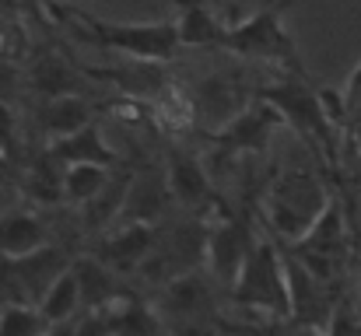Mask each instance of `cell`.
<instances>
[{"instance_id": "cell-1", "label": "cell", "mask_w": 361, "mask_h": 336, "mask_svg": "<svg viewBox=\"0 0 361 336\" xmlns=\"http://www.w3.org/2000/svg\"><path fill=\"white\" fill-rule=\"evenodd\" d=\"M256 95H263L267 102H274L281 109L288 130L312 151V158L319 161L323 172L334 175L341 168L348 123H344V99L337 88L284 74V81L256 88Z\"/></svg>"}, {"instance_id": "cell-2", "label": "cell", "mask_w": 361, "mask_h": 336, "mask_svg": "<svg viewBox=\"0 0 361 336\" xmlns=\"http://www.w3.org/2000/svg\"><path fill=\"white\" fill-rule=\"evenodd\" d=\"M63 21V28H71L81 42L102 49V53H116L126 60H147V63H172L176 53L183 49L179 39V25L176 21H102L92 14H81L74 7H53Z\"/></svg>"}, {"instance_id": "cell-3", "label": "cell", "mask_w": 361, "mask_h": 336, "mask_svg": "<svg viewBox=\"0 0 361 336\" xmlns=\"http://www.w3.org/2000/svg\"><path fill=\"white\" fill-rule=\"evenodd\" d=\"M295 0H270V4L256 7L252 14H245L235 25H225L221 53H232V56L252 60V63H270V67L284 70L288 77L316 81L312 70L302 60V49H298L295 35L284 28V11Z\"/></svg>"}, {"instance_id": "cell-4", "label": "cell", "mask_w": 361, "mask_h": 336, "mask_svg": "<svg viewBox=\"0 0 361 336\" xmlns=\"http://www.w3.org/2000/svg\"><path fill=\"white\" fill-rule=\"evenodd\" d=\"M330 200L334 197H330L319 172L288 168L267 182L263 200H259V214H263V224L274 238H281L284 245H295L319 221V214L326 211Z\"/></svg>"}, {"instance_id": "cell-5", "label": "cell", "mask_w": 361, "mask_h": 336, "mask_svg": "<svg viewBox=\"0 0 361 336\" xmlns=\"http://www.w3.org/2000/svg\"><path fill=\"white\" fill-rule=\"evenodd\" d=\"M239 309H256L270 316L291 319V291H288V259L277 252L267 231H252L249 256L242 263L239 284L228 294Z\"/></svg>"}, {"instance_id": "cell-6", "label": "cell", "mask_w": 361, "mask_h": 336, "mask_svg": "<svg viewBox=\"0 0 361 336\" xmlns=\"http://www.w3.org/2000/svg\"><path fill=\"white\" fill-rule=\"evenodd\" d=\"M252 224L235 218L232 211H221L218 221L207 224V263L204 270L211 273V280L218 284V291L232 294L239 284L242 263L249 256V242H252Z\"/></svg>"}, {"instance_id": "cell-7", "label": "cell", "mask_w": 361, "mask_h": 336, "mask_svg": "<svg viewBox=\"0 0 361 336\" xmlns=\"http://www.w3.org/2000/svg\"><path fill=\"white\" fill-rule=\"evenodd\" d=\"M281 126H288L281 109L274 102H267L263 95H252V102L228 126H221L218 133H211V144L218 151H225V154H235V158L239 154H263Z\"/></svg>"}, {"instance_id": "cell-8", "label": "cell", "mask_w": 361, "mask_h": 336, "mask_svg": "<svg viewBox=\"0 0 361 336\" xmlns=\"http://www.w3.org/2000/svg\"><path fill=\"white\" fill-rule=\"evenodd\" d=\"M214 291L218 284L211 280L207 270H193L183 273L176 280H169L165 287H158L154 309L165 316V323H186V319H204L214 312Z\"/></svg>"}, {"instance_id": "cell-9", "label": "cell", "mask_w": 361, "mask_h": 336, "mask_svg": "<svg viewBox=\"0 0 361 336\" xmlns=\"http://www.w3.org/2000/svg\"><path fill=\"white\" fill-rule=\"evenodd\" d=\"M158 235H161L158 224H116V228L102 231L95 256L102 263H109L116 273H137L147 263V256L154 252Z\"/></svg>"}, {"instance_id": "cell-10", "label": "cell", "mask_w": 361, "mask_h": 336, "mask_svg": "<svg viewBox=\"0 0 361 336\" xmlns=\"http://www.w3.org/2000/svg\"><path fill=\"white\" fill-rule=\"evenodd\" d=\"M256 88H242L239 77L232 74H211L200 81L193 106H197V119H211V133H218L221 126H228L249 102H252Z\"/></svg>"}, {"instance_id": "cell-11", "label": "cell", "mask_w": 361, "mask_h": 336, "mask_svg": "<svg viewBox=\"0 0 361 336\" xmlns=\"http://www.w3.org/2000/svg\"><path fill=\"white\" fill-rule=\"evenodd\" d=\"M172 207H176V200H172L165 168L133 172L130 189H126V204H123V214H120V224H161Z\"/></svg>"}, {"instance_id": "cell-12", "label": "cell", "mask_w": 361, "mask_h": 336, "mask_svg": "<svg viewBox=\"0 0 361 336\" xmlns=\"http://www.w3.org/2000/svg\"><path fill=\"white\" fill-rule=\"evenodd\" d=\"M46 154L56 161V165H102V168H123L120 151L106 140L102 126L92 119L88 126L67 133V137H56L46 144Z\"/></svg>"}, {"instance_id": "cell-13", "label": "cell", "mask_w": 361, "mask_h": 336, "mask_svg": "<svg viewBox=\"0 0 361 336\" xmlns=\"http://www.w3.org/2000/svg\"><path fill=\"white\" fill-rule=\"evenodd\" d=\"M165 175H169V189H172V200L186 211H204V207H221L218 197H214V186H211V175L204 168V161L190 151H172L169 161H165Z\"/></svg>"}, {"instance_id": "cell-14", "label": "cell", "mask_w": 361, "mask_h": 336, "mask_svg": "<svg viewBox=\"0 0 361 336\" xmlns=\"http://www.w3.org/2000/svg\"><path fill=\"white\" fill-rule=\"evenodd\" d=\"M326 280H319L295 252L288 256V291H291V319L302 326H316L330 316Z\"/></svg>"}, {"instance_id": "cell-15", "label": "cell", "mask_w": 361, "mask_h": 336, "mask_svg": "<svg viewBox=\"0 0 361 336\" xmlns=\"http://www.w3.org/2000/svg\"><path fill=\"white\" fill-rule=\"evenodd\" d=\"M179 7V39L183 49H218L221 53V39H225V21L214 14L211 0H172Z\"/></svg>"}, {"instance_id": "cell-16", "label": "cell", "mask_w": 361, "mask_h": 336, "mask_svg": "<svg viewBox=\"0 0 361 336\" xmlns=\"http://www.w3.org/2000/svg\"><path fill=\"white\" fill-rule=\"evenodd\" d=\"M74 266V256H67V249L46 242L42 249L28 252V256H18V273L25 280V291H28V301L39 305V298L53 287L56 277H63L67 270Z\"/></svg>"}, {"instance_id": "cell-17", "label": "cell", "mask_w": 361, "mask_h": 336, "mask_svg": "<svg viewBox=\"0 0 361 336\" xmlns=\"http://www.w3.org/2000/svg\"><path fill=\"white\" fill-rule=\"evenodd\" d=\"M74 273L81 280V294H85V309H99V312H109L126 287L120 284V273L102 263L99 256H74Z\"/></svg>"}, {"instance_id": "cell-18", "label": "cell", "mask_w": 361, "mask_h": 336, "mask_svg": "<svg viewBox=\"0 0 361 336\" xmlns=\"http://www.w3.org/2000/svg\"><path fill=\"white\" fill-rule=\"evenodd\" d=\"M106 316H109L113 336H169V323L154 309V301H144L133 291H126Z\"/></svg>"}, {"instance_id": "cell-19", "label": "cell", "mask_w": 361, "mask_h": 336, "mask_svg": "<svg viewBox=\"0 0 361 336\" xmlns=\"http://www.w3.org/2000/svg\"><path fill=\"white\" fill-rule=\"evenodd\" d=\"M92 112H95V106H92L85 95H56V99H42V109H39L42 137H46V140L67 137V133L88 126V123H92Z\"/></svg>"}, {"instance_id": "cell-20", "label": "cell", "mask_w": 361, "mask_h": 336, "mask_svg": "<svg viewBox=\"0 0 361 336\" xmlns=\"http://www.w3.org/2000/svg\"><path fill=\"white\" fill-rule=\"evenodd\" d=\"M49 242L46 235V224L39 214L32 211H7L0 218V252L4 256H28L35 249H42Z\"/></svg>"}, {"instance_id": "cell-21", "label": "cell", "mask_w": 361, "mask_h": 336, "mask_svg": "<svg viewBox=\"0 0 361 336\" xmlns=\"http://www.w3.org/2000/svg\"><path fill=\"white\" fill-rule=\"evenodd\" d=\"M130 179L133 172H113V179L81 207V218H85V228L88 231H109L120 224L123 204H126V189H130Z\"/></svg>"}, {"instance_id": "cell-22", "label": "cell", "mask_w": 361, "mask_h": 336, "mask_svg": "<svg viewBox=\"0 0 361 336\" xmlns=\"http://www.w3.org/2000/svg\"><path fill=\"white\" fill-rule=\"evenodd\" d=\"M88 74L67 67L60 56H42L35 67H32V88L42 95V99H56V95H85V85Z\"/></svg>"}, {"instance_id": "cell-23", "label": "cell", "mask_w": 361, "mask_h": 336, "mask_svg": "<svg viewBox=\"0 0 361 336\" xmlns=\"http://www.w3.org/2000/svg\"><path fill=\"white\" fill-rule=\"evenodd\" d=\"M81 309H85V294H81V280H78V273H74V266H71V270H67L63 277H56L53 287L39 298V312L56 326V323L78 319Z\"/></svg>"}, {"instance_id": "cell-24", "label": "cell", "mask_w": 361, "mask_h": 336, "mask_svg": "<svg viewBox=\"0 0 361 336\" xmlns=\"http://www.w3.org/2000/svg\"><path fill=\"white\" fill-rule=\"evenodd\" d=\"M116 168H102V165H67L63 168V200L74 207H85L109 179Z\"/></svg>"}, {"instance_id": "cell-25", "label": "cell", "mask_w": 361, "mask_h": 336, "mask_svg": "<svg viewBox=\"0 0 361 336\" xmlns=\"http://www.w3.org/2000/svg\"><path fill=\"white\" fill-rule=\"evenodd\" d=\"M49 319L39 312V305H7L0 309V336H46Z\"/></svg>"}, {"instance_id": "cell-26", "label": "cell", "mask_w": 361, "mask_h": 336, "mask_svg": "<svg viewBox=\"0 0 361 336\" xmlns=\"http://www.w3.org/2000/svg\"><path fill=\"white\" fill-rule=\"evenodd\" d=\"M7 305H32V301H28L25 280L18 273V259L0 252V309H7Z\"/></svg>"}, {"instance_id": "cell-27", "label": "cell", "mask_w": 361, "mask_h": 336, "mask_svg": "<svg viewBox=\"0 0 361 336\" xmlns=\"http://www.w3.org/2000/svg\"><path fill=\"white\" fill-rule=\"evenodd\" d=\"M21 154V133H18V112L11 102H0V161H18Z\"/></svg>"}, {"instance_id": "cell-28", "label": "cell", "mask_w": 361, "mask_h": 336, "mask_svg": "<svg viewBox=\"0 0 361 336\" xmlns=\"http://www.w3.org/2000/svg\"><path fill=\"white\" fill-rule=\"evenodd\" d=\"M78 336H113L109 316L99 309H85V316H78Z\"/></svg>"}, {"instance_id": "cell-29", "label": "cell", "mask_w": 361, "mask_h": 336, "mask_svg": "<svg viewBox=\"0 0 361 336\" xmlns=\"http://www.w3.org/2000/svg\"><path fill=\"white\" fill-rule=\"evenodd\" d=\"M169 336H218L214 326V316H204V319H186V323H172Z\"/></svg>"}, {"instance_id": "cell-30", "label": "cell", "mask_w": 361, "mask_h": 336, "mask_svg": "<svg viewBox=\"0 0 361 336\" xmlns=\"http://www.w3.org/2000/svg\"><path fill=\"white\" fill-rule=\"evenodd\" d=\"M21 77H18V70H11V67H0V102H11L14 106V99H18V92H21V85H18Z\"/></svg>"}, {"instance_id": "cell-31", "label": "cell", "mask_w": 361, "mask_h": 336, "mask_svg": "<svg viewBox=\"0 0 361 336\" xmlns=\"http://www.w3.org/2000/svg\"><path fill=\"white\" fill-rule=\"evenodd\" d=\"M46 336H78V319H71V323H56V326H49V333Z\"/></svg>"}]
</instances>
